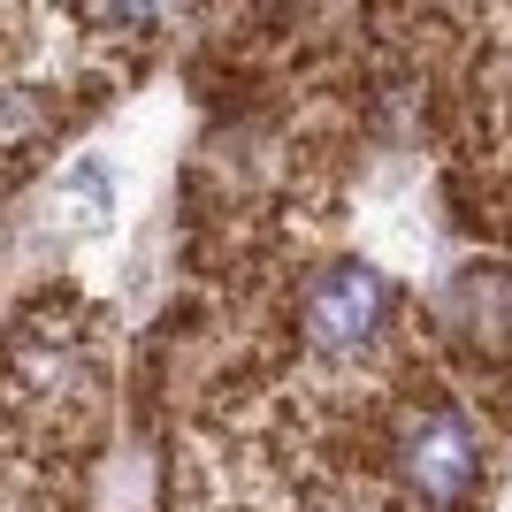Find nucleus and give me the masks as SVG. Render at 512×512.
Returning <instances> with one entry per match:
<instances>
[{
    "label": "nucleus",
    "mask_w": 512,
    "mask_h": 512,
    "mask_svg": "<svg viewBox=\"0 0 512 512\" xmlns=\"http://www.w3.org/2000/svg\"><path fill=\"white\" fill-rule=\"evenodd\" d=\"M390 321V283L360 260H337V268H321L306 283V344L344 360V352H367V344L383 337Z\"/></svg>",
    "instance_id": "1"
},
{
    "label": "nucleus",
    "mask_w": 512,
    "mask_h": 512,
    "mask_svg": "<svg viewBox=\"0 0 512 512\" xmlns=\"http://www.w3.org/2000/svg\"><path fill=\"white\" fill-rule=\"evenodd\" d=\"M474 474H482V451H474V428L459 421V413L428 406L406 421V436H398V482H406L421 505L451 512L459 497L474 490Z\"/></svg>",
    "instance_id": "2"
}]
</instances>
